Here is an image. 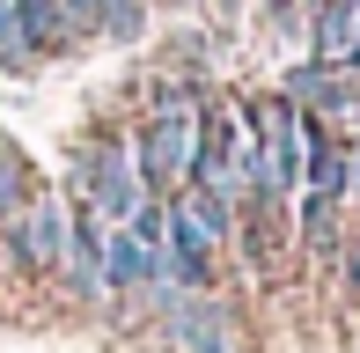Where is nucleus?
Masks as SVG:
<instances>
[{
  "mask_svg": "<svg viewBox=\"0 0 360 353\" xmlns=\"http://www.w3.org/2000/svg\"><path fill=\"white\" fill-rule=\"evenodd\" d=\"M59 287L81 302V309H110V280H103V221L74 206V229H67V250H59Z\"/></svg>",
  "mask_w": 360,
  "mask_h": 353,
  "instance_id": "nucleus-4",
  "label": "nucleus"
},
{
  "mask_svg": "<svg viewBox=\"0 0 360 353\" xmlns=\"http://www.w3.org/2000/svg\"><path fill=\"white\" fill-rule=\"evenodd\" d=\"M59 191H67V206L96 214L103 229H125L147 199H162V191H147L133 133H118V125H89V133L67 148V184Z\"/></svg>",
  "mask_w": 360,
  "mask_h": 353,
  "instance_id": "nucleus-1",
  "label": "nucleus"
},
{
  "mask_svg": "<svg viewBox=\"0 0 360 353\" xmlns=\"http://www.w3.org/2000/svg\"><path fill=\"white\" fill-rule=\"evenodd\" d=\"M280 96H287L294 110H309V118H323V125H338V118L360 110V82H353L346 67H316V59H294L287 82H280Z\"/></svg>",
  "mask_w": 360,
  "mask_h": 353,
  "instance_id": "nucleus-6",
  "label": "nucleus"
},
{
  "mask_svg": "<svg viewBox=\"0 0 360 353\" xmlns=\"http://www.w3.org/2000/svg\"><path fill=\"white\" fill-rule=\"evenodd\" d=\"M346 74H353V82H360V30H353V52H346Z\"/></svg>",
  "mask_w": 360,
  "mask_h": 353,
  "instance_id": "nucleus-11",
  "label": "nucleus"
},
{
  "mask_svg": "<svg viewBox=\"0 0 360 353\" xmlns=\"http://www.w3.org/2000/svg\"><path fill=\"white\" fill-rule=\"evenodd\" d=\"M338 8H353V15H360V0H338Z\"/></svg>",
  "mask_w": 360,
  "mask_h": 353,
  "instance_id": "nucleus-13",
  "label": "nucleus"
},
{
  "mask_svg": "<svg viewBox=\"0 0 360 353\" xmlns=\"http://www.w3.org/2000/svg\"><path fill=\"white\" fill-rule=\"evenodd\" d=\"M331 272H338V287H346V295H360V229L346 236V250H338V265H331Z\"/></svg>",
  "mask_w": 360,
  "mask_h": 353,
  "instance_id": "nucleus-10",
  "label": "nucleus"
},
{
  "mask_svg": "<svg viewBox=\"0 0 360 353\" xmlns=\"http://www.w3.org/2000/svg\"><path fill=\"white\" fill-rule=\"evenodd\" d=\"M147 37V0H96V44H140Z\"/></svg>",
  "mask_w": 360,
  "mask_h": 353,
  "instance_id": "nucleus-9",
  "label": "nucleus"
},
{
  "mask_svg": "<svg viewBox=\"0 0 360 353\" xmlns=\"http://www.w3.org/2000/svg\"><path fill=\"white\" fill-rule=\"evenodd\" d=\"M30 191H37V169H30V155L15 148L8 133H0V229L22 214V199H30Z\"/></svg>",
  "mask_w": 360,
  "mask_h": 353,
  "instance_id": "nucleus-8",
  "label": "nucleus"
},
{
  "mask_svg": "<svg viewBox=\"0 0 360 353\" xmlns=\"http://www.w3.org/2000/svg\"><path fill=\"white\" fill-rule=\"evenodd\" d=\"M191 133H199V110L191 118H140V133H133V155H140V176H147V191H184L191 184Z\"/></svg>",
  "mask_w": 360,
  "mask_h": 353,
  "instance_id": "nucleus-3",
  "label": "nucleus"
},
{
  "mask_svg": "<svg viewBox=\"0 0 360 353\" xmlns=\"http://www.w3.org/2000/svg\"><path fill=\"white\" fill-rule=\"evenodd\" d=\"M353 206H360V140H353Z\"/></svg>",
  "mask_w": 360,
  "mask_h": 353,
  "instance_id": "nucleus-12",
  "label": "nucleus"
},
{
  "mask_svg": "<svg viewBox=\"0 0 360 353\" xmlns=\"http://www.w3.org/2000/svg\"><path fill=\"white\" fill-rule=\"evenodd\" d=\"M353 30H360V15L353 8H309V59L316 67H346V52H353Z\"/></svg>",
  "mask_w": 360,
  "mask_h": 353,
  "instance_id": "nucleus-7",
  "label": "nucleus"
},
{
  "mask_svg": "<svg viewBox=\"0 0 360 353\" xmlns=\"http://www.w3.org/2000/svg\"><path fill=\"white\" fill-rule=\"evenodd\" d=\"M67 229H74L67 191L37 176V191L22 199V214L0 229V250H8L15 280H52V272H59V250H67Z\"/></svg>",
  "mask_w": 360,
  "mask_h": 353,
  "instance_id": "nucleus-2",
  "label": "nucleus"
},
{
  "mask_svg": "<svg viewBox=\"0 0 360 353\" xmlns=\"http://www.w3.org/2000/svg\"><path fill=\"white\" fill-rule=\"evenodd\" d=\"M155 331H162L176 353H243L236 316H228V302H221V295H184Z\"/></svg>",
  "mask_w": 360,
  "mask_h": 353,
  "instance_id": "nucleus-5",
  "label": "nucleus"
}]
</instances>
